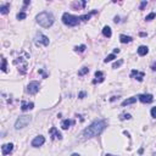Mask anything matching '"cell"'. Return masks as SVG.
Masks as SVG:
<instances>
[{
    "mask_svg": "<svg viewBox=\"0 0 156 156\" xmlns=\"http://www.w3.org/2000/svg\"><path fill=\"white\" fill-rule=\"evenodd\" d=\"M144 76H145L144 72H139V71H135V70H133L132 72H131V77H132V78H134V77H135V79H138L139 82H141V80H143Z\"/></svg>",
    "mask_w": 156,
    "mask_h": 156,
    "instance_id": "11",
    "label": "cell"
},
{
    "mask_svg": "<svg viewBox=\"0 0 156 156\" xmlns=\"http://www.w3.org/2000/svg\"><path fill=\"white\" fill-rule=\"evenodd\" d=\"M123 64V60H120V61H117V62H115L113 64V66H112V68H117V67H120L121 65Z\"/></svg>",
    "mask_w": 156,
    "mask_h": 156,
    "instance_id": "27",
    "label": "cell"
},
{
    "mask_svg": "<svg viewBox=\"0 0 156 156\" xmlns=\"http://www.w3.org/2000/svg\"><path fill=\"white\" fill-rule=\"evenodd\" d=\"M26 17H27L26 12H18L17 13V20H24Z\"/></svg>",
    "mask_w": 156,
    "mask_h": 156,
    "instance_id": "23",
    "label": "cell"
},
{
    "mask_svg": "<svg viewBox=\"0 0 156 156\" xmlns=\"http://www.w3.org/2000/svg\"><path fill=\"white\" fill-rule=\"evenodd\" d=\"M49 134L50 135H52V138L54 139H62V135H61V133L57 131V128H55V127H52V128L49 129Z\"/></svg>",
    "mask_w": 156,
    "mask_h": 156,
    "instance_id": "10",
    "label": "cell"
},
{
    "mask_svg": "<svg viewBox=\"0 0 156 156\" xmlns=\"http://www.w3.org/2000/svg\"><path fill=\"white\" fill-rule=\"evenodd\" d=\"M154 156H156V154H154Z\"/></svg>",
    "mask_w": 156,
    "mask_h": 156,
    "instance_id": "37",
    "label": "cell"
},
{
    "mask_svg": "<svg viewBox=\"0 0 156 156\" xmlns=\"http://www.w3.org/2000/svg\"><path fill=\"white\" fill-rule=\"evenodd\" d=\"M105 156H115V155H111V154H106Z\"/></svg>",
    "mask_w": 156,
    "mask_h": 156,
    "instance_id": "36",
    "label": "cell"
},
{
    "mask_svg": "<svg viewBox=\"0 0 156 156\" xmlns=\"http://www.w3.org/2000/svg\"><path fill=\"white\" fill-rule=\"evenodd\" d=\"M31 117L29 116H20L18 118H17V121H16V123H15V129H22V128H24L26 126H27L29 122H31Z\"/></svg>",
    "mask_w": 156,
    "mask_h": 156,
    "instance_id": "4",
    "label": "cell"
},
{
    "mask_svg": "<svg viewBox=\"0 0 156 156\" xmlns=\"http://www.w3.org/2000/svg\"><path fill=\"white\" fill-rule=\"evenodd\" d=\"M85 49H87V46H85L84 44L83 45H79V46H74V50H76V51H78V52H83Z\"/></svg>",
    "mask_w": 156,
    "mask_h": 156,
    "instance_id": "22",
    "label": "cell"
},
{
    "mask_svg": "<svg viewBox=\"0 0 156 156\" xmlns=\"http://www.w3.org/2000/svg\"><path fill=\"white\" fill-rule=\"evenodd\" d=\"M131 117H132V116H131L129 113H122L120 118H121L122 121H123V120H131Z\"/></svg>",
    "mask_w": 156,
    "mask_h": 156,
    "instance_id": "24",
    "label": "cell"
},
{
    "mask_svg": "<svg viewBox=\"0 0 156 156\" xmlns=\"http://www.w3.org/2000/svg\"><path fill=\"white\" fill-rule=\"evenodd\" d=\"M82 21V17L78 16H73L68 12H65L62 15V22H64L66 26H70V27H74L77 24H79V22Z\"/></svg>",
    "mask_w": 156,
    "mask_h": 156,
    "instance_id": "3",
    "label": "cell"
},
{
    "mask_svg": "<svg viewBox=\"0 0 156 156\" xmlns=\"http://www.w3.org/2000/svg\"><path fill=\"white\" fill-rule=\"evenodd\" d=\"M151 70L152 71H156V62H154V64L151 65Z\"/></svg>",
    "mask_w": 156,
    "mask_h": 156,
    "instance_id": "31",
    "label": "cell"
},
{
    "mask_svg": "<svg viewBox=\"0 0 156 156\" xmlns=\"http://www.w3.org/2000/svg\"><path fill=\"white\" fill-rule=\"evenodd\" d=\"M146 4H148V3H146V1H143V3H141V4H140L139 9H140V10H143V9H144L145 6H146Z\"/></svg>",
    "mask_w": 156,
    "mask_h": 156,
    "instance_id": "30",
    "label": "cell"
},
{
    "mask_svg": "<svg viewBox=\"0 0 156 156\" xmlns=\"http://www.w3.org/2000/svg\"><path fill=\"white\" fill-rule=\"evenodd\" d=\"M1 71H6V59L3 57V65H1Z\"/></svg>",
    "mask_w": 156,
    "mask_h": 156,
    "instance_id": "28",
    "label": "cell"
},
{
    "mask_svg": "<svg viewBox=\"0 0 156 156\" xmlns=\"http://www.w3.org/2000/svg\"><path fill=\"white\" fill-rule=\"evenodd\" d=\"M34 43L37 45H44V46H48L49 45V38L46 36H44L43 33L38 32L34 37Z\"/></svg>",
    "mask_w": 156,
    "mask_h": 156,
    "instance_id": "5",
    "label": "cell"
},
{
    "mask_svg": "<svg viewBox=\"0 0 156 156\" xmlns=\"http://www.w3.org/2000/svg\"><path fill=\"white\" fill-rule=\"evenodd\" d=\"M113 21H115L116 23H117V22H120V17H118V16H116V17H115V20H113Z\"/></svg>",
    "mask_w": 156,
    "mask_h": 156,
    "instance_id": "33",
    "label": "cell"
},
{
    "mask_svg": "<svg viewBox=\"0 0 156 156\" xmlns=\"http://www.w3.org/2000/svg\"><path fill=\"white\" fill-rule=\"evenodd\" d=\"M113 52H115V54H116V52L118 54V52H120V49H115V50H113Z\"/></svg>",
    "mask_w": 156,
    "mask_h": 156,
    "instance_id": "34",
    "label": "cell"
},
{
    "mask_svg": "<svg viewBox=\"0 0 156 156\" xmlns=\"http://www.w3.org/2000/svg\"><path fill=\"white\" fill-rule=\"evenodd\" d=\"M95 77H96V79L93 80V83H96V82H104V79H105L104 73L101 72V71H96V72H95Z\"/></svg>",
    "mask_w": 156,
    "mask_h": 156,
    "instance_id": "14",
    "label": "cell"
},
{
    "mask_svg": "<svg viewBox=\"0 0 156 156\" xmlns=\"http://www.w3.org/2000/svg\"><path fill=\"white\" fill-rule=\"evenodd\" d=\"M139 100L143 103V104H149V103H151L154 100V96L151 94H140L139 96Z\"/></svg>",
    "mask_w": 156,
    "mask_h": 156,
    "instance_id": "8",
    "label": "cell"
},
{
    "mask_svg": "<svg viewBox=\"0 0 156 156\" xmlns=\"http://www.w3.org/2000/svg\"><path fill=\"white\" fill-rule=\"evenodd\" d=\"M9 4H5V5H1V6H0V12H1V13H3V15H6V13H8L9 12Z\"/></svg>",
    "mask_w": 156,
    "mask_h": 156,
    "instance_id": "19",
    "label": "cell"
},
{
    "mask_svg": "<svg viewBox=\"0 0 156 156\" xmlns=\"http://www.w3.org/2000/svg\"><path fill=\"white\" fill-rule=\"evenodd\" d=\"M33 107H34V104H33V103H26V101H22V104H21V110H22V111L32 110Z\"/></svg>",
    "mask_w": 156,
    "mask_h": 156,
    "instance_id": "12",
    "label": "cell"
},
{
    "mask_svg": "<svg viewBox=\"0 0 156 156\" xmlns=\"http://www.w3.org/2000/svg\"><path fill=\"white\" fill-rule=\"evenodd\" d=\"M120 40H121V43H131L132 42V38L128 36H124V34H121L120 36Z\"/></svg>",
    "mask_w": 156,
    "mask_h": 156,
    "instance_id": "17",
    "label": "cell"
},
{
    "mask_svg": "<svg viewBox=\"0 0 156 156\" xmlns=\"http://www.w3.org/2000/svg\"><path fill=\"white\" fill-rule=\"evenodd\" d=\"M103 34H104V37H106V38H110V37L112 36L111 28L108 27V26H105V27L103 28Z\"/></svg>",
    "mask_w": 156,
    "mask_h": 156,
    "instance_id": "16",
    "label": "cell"
},
{
    "mask_svg": "<svg viewBox=\"0 0 156 156\" xmlns=\"http://www.w3.org/2000/svg\"><path fill=\"white\" fill-rule=\"evenodd\" d=\"M89 72V68L88 67H82V70H79L78 71V76H84L85 73Z\"/></svg>",
    "mask_w": 156,
    "mask_h": 156,
    "instance_id": "21",
    "label": "cell"
},
{
    "mask_svg": "<svg viewBox=\"0 0 156 156\" xmlns=\"http://www.w3.org/2000/svg\"><path fill=\"white\" fill-rule=\"evenodd\" d=\"M151 116L154 117V118H156V107L151 108Z\"/></svg>",
    "mask_w": 156,
    "mask_h": 156,
    "instance_id": "29",
    "label": "cell"
},
{
    "mask_svg": "<svg viewBox=\"0 0 156 156\" xmlns=\"http://www.w3.org/2000/svg\"><path fill=\"white\" fill-rule=\"evenodd\" d=\"M135 101H137V98H129V99H126L124 101H122V106H126V105L134 104Z\"/></svg>",
    "mask_w": 156,
    "mask_h": 156,
    "instance_id": "18",
    "label": "cell"
},
{
    "mask_svg": "<svg viewBox=\"0 0 156 156\" xmlns=\"http://www.w3.org/2000/svg\"><path fill=\"white\" fill-rule=\"evenodd\" d=\"M155 16H156L155 12H151V13H149L148 16L145 17V20H146V21H151L152 18H155Z\"/></svg>",
    "mask_w": 156,
    "mask_h": 156,
    "instance_id": "26",
    "label": "cell"
},
{
    "mask_svg": "<svg viewBox=\"0 0 156 156\" xmlns=\"http://www.w3.org/2000/svg\"><path fill=\"white\" fill-rule=\"evenodd\" d=\"M39 88H40L39 83L36 82V80H33V82H31L27 85V93H29V94H37V93L39 92Z\"/></svg>",
    "mask_w": 156,
    "mask_h": 156,
    "instance_id": "6",
    "label": "cell"
},
{
    "mask_svg": "<svg viewBox=\"0 0 156 156\" xmlns=\"http://www.w3.org/2000/svg\"><path fill=\"white\" fill-rule=\"evenodd\" d=\"M85 1H82V3H72V8L73 9H79V8H84L85 6Z\"/></svg>",
    "mask_w": 156,
    "mask_h": 156,
    "instance_id": "20",
    "label": "cell"
},
{
    "mask_svg": "<svg viewBox=\"0 0 156 156\" xmlns=\"http://www.w3.org/2000/svg\"><path fill=\"white\" fill-rule=\"evenodd\" d=\"M148 52H149V48L145 46V45H141V46L138 48V54H139L140 56H145Z\"/></svg>",
    "mask_w": 156,
    "mask_h": 156,
    "instance_id": "15",
    "label": "cell"
},
{
    "mask_svg": "<svg viewBox=\"0 0 156 156\" xmlns=\"http://www.w3.org/2000/svg\"><path fill=\"white\" fill-rule=\"evenodd\" d=\"M12 150H13V144H11V143L4 144L3 146H1V152H3V155L4 156H6V155H9L10 152H12Z\"/></svg>",
    "mask_w": 156,
    "mask_h": 156,
    "instance_id": "9",
    "label": "cell"
},
{
    "mask_svg": "<svg viewBox=\"0 0 156 156\" xmlns=\"http://www.w3.org/2000/svg\"><path fill=\"white\" fill-rule=\"evenodd\" d=\"M116 56H115V54H111V55H108V56H106V59H105V62H110V61H112L113 59H115Z\"/></svg>",
    "mask_w": 156,
    "mask_h": 156,
    "instance_id": "25",
    "label": "cell"
},
{
    "mask_svg": "<svg viewBox=\"0 0 156 156\" xmlns=\"http://www.w3.org/2000/svg\"><path fill=\"white\" fill-rule=\"evenodd\" d=\"M36 20H37V23L44 28L51 27L52 23H54V16L50 12H46V11H43L40 12L39 15H37Z\"/></svg>",
    "mask_w": 156,
    "mask_h": 156,
    "instance_id": "2",
    "label": "cell"
},
{
    "mask_svg": "<svg viewBox=\"0 0 156 156\" xmlns=\"http://www.w3.org/2000/svg\"><path fill=\"white\" fill-rule=\"evenodd\" d=\"M45 143V138L43 135H38L34 139L32 140V146L33 148H39V146H42V145Z\"/></svg>",
    "mask_w": 156,
    "mask_h": 156,
    "instance_id": "7",
    "label": "cell"
},
{
    "mask_svg": "<svg viewBox=\"0 0 156 156\" xmlns=\"http://www.w3.org/2000/svg\"><path fill=\"white\" fill-rule=\"evenodd\" d=\"M72 124H74V121H72V120H64L62 122H61V128H62V129H68V128H70V126H72Z\"/></svg>",
    "mask_w": 156,
    "mask_h": 156,
    "instance_id": "13",
    "label": "cell"
},
{
    "mask_svg": "<svg viewBox=\"0 0 156 156\" xmlns=\"http://www.w3.org/2000/svg\"><path fill=\"white\" fill-rule=\"evenodd\" d=\"M71 156H80V155H79V154H76V152H74V154H72Z\"/></svg>",
    "mask_w": 156,
    "mask_h": 156,
    "instance_id": "35",
    "label": "cell"
},
{
    "mask_svg": "<svg viewBox=\"0 0 156 156\" xmlns=\"http://www.w3.org/2000/svg\"><path fill=\"white\" fill-rule=\"evenodd\" d=\"M84 96H85V93H84V92H82V93H79V98H80V99H83Z\"/></svg>",
    "mask_w": 156,
    "mask_h": 156,
    "instance_id": "32",
    "label": "cell"
},
{
    "mask_svg": "<svg viewBox=\"0 0 156 156\" xmlns=\"http://www.w3.org/2000/svg\"><path fill=\"white\" fill-rule=\"evenodd\" d=\"M106 128V121L101 120V121H95L93 122L88 128H85L83 131V135L85 138H93V137H96L101 134V133L105 131Z\"/></svg>",
    "mask_w": 156,
    "mask_h": 156,
    "instance_id": "1",
    "label": "cell"
}]
</instances>
